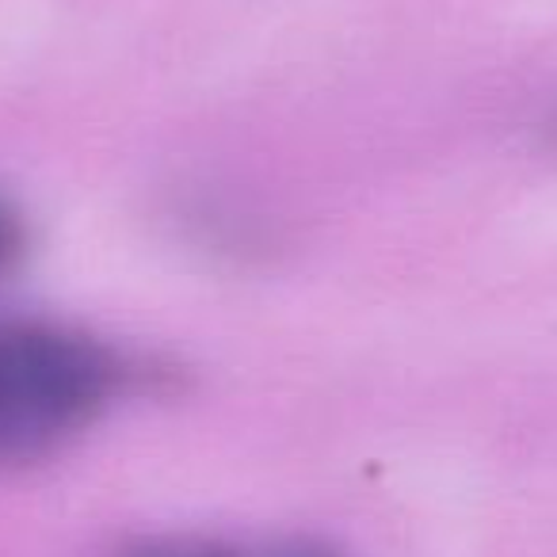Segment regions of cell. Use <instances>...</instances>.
Segmentation results:
<instances>
[{"instance_id": "obj_2", "label": "cell", "mask_w": 557, "mask_h": 557, "mask_svg": "<svg viewBox=\"0 0 557 557\" xmlns=\"http://www.w3.org/2000/svg\"><path fill=\"white\" fill-rule=\"evenodd\" d=\"M131 557H245V549L222 546V542H210V539H161V542H146Z\"/></svg>"}, {"instance_id": "obj_3", "label": "cell", "mask_w": 557, "mask_h": 557, "mask_svg": "<svg viewBox=\"0 0 557 557\" xmlns=\"http://www.w3.org/2000/svg\"><path fill=\"white\" fill-rule=\"evenodd\" d=\"M20 248H24V222L9 202L0 199V271L16 260Z\"/></svg>"}, {"instance_id": "obj_5", "label": "cell", "mask_w": 557, "mask_h": 557, "mask_svg": "<svg viewBox=\"0 0 557 557\" xmlns=\"http://www.w3.org/2000/svg\"><path fill=\"white\" fill-rule=\"evenodd\" d=\"M554 134H557V119H554Z\"/></svg>"}, {"instance_id": "obj_1", "label": "cell", "mask_w": 557, "mask_h": 557, "mask_svg": "<svg viewBox=\"0 0 557 557\" xmlns=\"http://www.w3.org/2000/svg\"><path fill=\"white\" fill-rule=\"evenodd\" d=\"M123 359L50 321H0V466L62 450L115 397Z\"/></svg>"}, {"instance_id": "obj_4", "label": "cell", "mask_w": 557, "mask_h": 557, "mask_svg": "<svg viewBox=\"0 0 557 557\" xmlns=\"http://www.w3.org/2000/svg\"><path fill=\"white\" fill-rule=\"evenodd\" d=\"M245 557H336V554H329L325 546H313V542H278V546H263L256 554L245 549Z\"/></svg>"}]
</instances>
